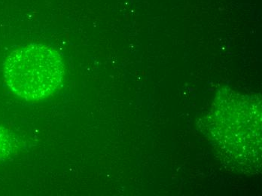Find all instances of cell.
<instances>
[{
    "mask_svg": "<svg viewBox=\"0 0 262 196\" xmlns=\"http://www.w3.org/2000/svg\"><path fill=\"white\" fill-rule=\"evenodd\" d=\"M9 145L7 139L5 138L4 135L0 133V158L4 156V154L7 152Z\"/></svg>",
    "mask_w": 262,
    "mask_h": 196,
    "instance_id": "3957f363",
    "label": "cell"
},
{
    "mask_svg": "<svg viewBox=\"0 0 262 196\" xmlns=\"http://www.w3.org/2000/svg\"><path fill=\"white\" fill-rule=\"evenodd\" d=\"M224 105L223 115L216 107L213 112L224 119L211 115L215 126L212 125L213 140L223 156L229 159L228 163L235 165L236 169L252 170L261 163V103H255L252 98L237 96L234 100Z\"/></svg>",
    "mask_w": 262,
    "mask_h": 196,
    "instance_id": "6da1fadb",
    "label": "cell"
},
{
    "mask_svg": "<svg viewBox=\"0 0 262 196\" xmlns=\"http://www.w3.org/2000/svg\"><path fill=\"white\" fill-rule=\"evenodd\" d=\"M64 76L63 57L45 45L21 46L5 62V82L14 95L27 101L52 96L61 87Z\"/></svg>",
    "mask_w": 262,
    "mask_h": 196,
    "instance_id": "7a4b0ae2",
    "label": "cell"
}]
</instances>
